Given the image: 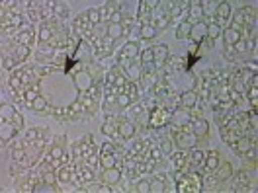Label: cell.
<instances>
[{"label":"cell","mask_w":258,"mask_h":193,"mask_svg":"<svg viewBox=\"0 0 258 193\" xmlns=\"http://www.w3.org/2000/svg\"><path fill=\"white\" fill-rule=\"evenodd\" d=\"M161 150L162 152H166V154H170L172 152V143H170V137H166V135H162L161 139Z\"/></svg>","instance_id":"681fc988"},{"label":"cell","mask_w":258,"mask_h":193,"mask_svg":"<svg viewBox=\"0 0 258 193\" xmlns=\"http://www.w3.org/2000/svg\"><path fill=\"white\" fill-rule=\"evenodd\" d=\"M235 55H237V53L233 51V45H225V57L227 59H229V61H233V59H235Z\"/></svg>","instance_id":"91938a15"},{"label":"cell","mask_w":258,"mask_h":193,"mask_svg":"<svg viewBox=\"0 0 258 193\" xmlns=\"http://www.w3.org/2000/svg\"><path fill=\"white\" fill-rule=\"evenodd\" d=\"M73 82H75V86H77V90H79L81 94H86V92L90 90V86L94 84V78L90 76L88 70H79V72L73 76Z\"/></svg>","instance_id":"8992f818"},{"label":"cell","mask_w":258,"mask_h":193,"mask_svg":"<svg viewBox=\"0 0 258 193\" xmlns=\"http://www.w3.org/2000/svg\"><path fill=\"white\" fill-rule=\"evenodd\" d=\"M213 16L217 18V20H215L217 24H221V22H227V20L231 18V6H229L227 2H223V4H219V6L215 8V12H213Z\"/></svg>","instance_id":"f1b7e54d"},{"label":"cell","mask_w":258,"mask_h":193,"mask_svg":"<svg viewBox=\"0 0 258 193\" xmlns=\"http://www.w3.org/2000/svg\"><path fill=\"white\" fill-rule=\"evenodd\" d=\"M223 41H225V45H235L239 39H241V32H237V30H233V28H229V30H223Z\"/></svg>","instance_id":"e575fe53"},{"label":"cell","mask_w":258,"mask_h":193,"mask_svg":"<svg viewBox=\"0 0 258 193\" xmlns=\"http://www.w3.org/2000/svg\"><path fill=\"white\" fill-rule=\"evenodd\" d=\"M139 43L137 41H127L123 47H121V51H119V55H117V63L119 64H125L129 63V61H135L137 57H139Z\"/></svg>","instance_id":"5b68a950"},{"label":"cell","mask_w":258,"mask_h":193,"mask_svg":"<svg viewBox=\"0 0 258 193\" xmlns=\"http://www.w3.org/2000/svg\"><path fill=\"white\" fill-rule=\"evenodd\" d=\"M77 174H79V179L84 181V183H90V181L96 179L94 168H90V166H86V164H79V166H77Z\"/></svg>","instance_id":"ac0fdd59"},{"label":"cell","mask_w":258,"mask_h":193,"mask_svg":"<svg viewBox=\"0 0 258 193\" xmlns=\"http://www.w3.org/2000/svg\"><path fill=\"white\" fill-rule=\"evenodd\" d=\"M69 16H71V10H69L67 2H63V0H55V6H53V18H57L59 22H64Z\"/></svg>","instance_id":"44dd1931"},{"label":"cell","mask_w":258,"mask_h":193,"mask_svg":"<svg viewBox=\"0 0 258 193\" xmlns=\"http://www.w3.org/2000/svg\"><path fill=\"white\" fill-rule=\"evenodd\" d=\"M28 20L35 24L41 20V8H39V2H30L28 4Z\"/></svg>","instance_id":"4dcf8cb0"},{"label":"cell","mask_w":258,"mask_h":193,"mask_svg":"<svg viewBox=\"0 0 258 193\" xmlns=\"http://www.w3.org/2000/svg\"><path fill=\"white\" fill-rule=\"evenodd\" d=\"M102 179L106 185H115L121 181V168L119 166H112V168H106L104 174H102Z\"/></svg>","instance_id":"4fadbf2b"},{"label":"cell","mask_w":258,"mask_h":193,"mask_svg":"<svg viewBox=\"0 0 258 193\" xmlns=\"http://www.w3.org/2000/svg\"><path fill=\"white\" fill-rule=\"evenodd\" d=\"M246 96H248V102H250V108L256 110L258 108V86H248V88H246Z\"/></svg>","instance_id":"7bdbcfd3"},{"label":"cell","mask_w":258,"mask_h":193,"mask_svg":"<svg viewBox=\"0 0 258 193\" xmlns=\"http://www.w3.org/2000/svg\"><path fill=\"white\" fill-rule=\"evenodd\" d=\"M204 160H206V152H204V150H198V148H194L192 152L188 154L186 166H188L190 170H196V172H200V170H204Z\"/></svg>","instance_id":"9c48e42d"},{"label":"cell","mask_w":258,"mask_h":193,"mask_svg":"<svg viewBox=\"0 0 258 193\" xmlns=\"http://www.w3.org/2000/svg\"><path fill=\"white\" fill-rule=\"evenodd\" d=\"M170 115H172L170 110H166L164 106H157V108L149 110V123L147 125H151V127L155 129H161L170 123Z\"/></svg>","instance_id":"7a4b0ae2"},{"label":"cell","mask_w":258,"mask_h":193,"mask_svg":"<svg viewBox=\"0 0 258 193\" xmlns=\"http://www.w3.org/2000/svg\"><path fill=\"white\" fill-rule=\"evenodd\" d=\"M123 92L127 94L131 102H135V100L139 98V88H137V82H129V80H127V84H125V88H123Z\"/></svg>","instance_id":"60d3db41"},{"label":"cell","mask_w":258,"mask_h":193,"mask_svg":"<svg viewBox=\"0 0 258 193\" xmlns=\"http://www.w3.org/2000/svg\"><path fill=\"white\" fill-rule=\"evenodd\" d=\"M137 16H139V20H143V24H145L147 20L151 18V10H149L145 4H143V0L139 2V10H137Z\"/></svg>","instance_id":"7dc6e473"},{"label":"cell","mask_w":258,"mask_h":193,"mask_svg":"<svg viewBox=\"0 0 258 193\" xmlns=\"http://www.w3.org/2000/svg\"><path fill=\"white\" fill-rule=\"evenodd\" d=\"M213 176L217 177L219 181H225V179L233 176V166L229 162H219V166L213 170Z\"/></svg>","instance_id":"ffe728a7"},{"label":"cell","mask_w":258,"mask_h":193,"mask_svg":"<svg viewBox=\"0 0 258 193\" xmlns=\"http://www.w3.org/2000/svg\"><path fill=\"white\" fill-rule=\"evenodd\" d=\"M33 193H51V191H59L57 187H55V183H43V181H39V183H35L33 185Z\"/></svg>","instance_id":"b9f144b4"},{"label":"cell","mask_w":258,"mask_h":193,"mask_svg":"<svg viewBox=\"0 0 258 193\" xmlns=\"http://www.w3.org/2000/svg\"><path fill=\"white\" fill-rule=\"evenodd\" d=\"M115 102H117V106H119V108H127V106H131V104H133L125 92L117 94V96H115Z\"/></svg>","instance_id":"f907efd6"},{"label":"cell","mask_w":258,"mask_h":193,"mask_svg":"<svg viewBox=\"0 0 258 193\" xmlns=\"http://www.w3.org/2000/svg\"><path fill=\"white\" fill-rule=\"evenodd\" d=\"M221 33H223L221 24H217V22H210V24H208V39L215 41V39L221 37Z\"/></svg>","instance_id":"d590c367"},{"label":"cell","mask_w":258,"mask_h":193,"mask_svg":"<svg viewBox=\"0 0 258 193\" xmlns=\"http://www.w3.org/2000/svg\"><path fill=\"white\" fill-rule=\"evenodd\" d=\"M233 177V191H248L250 187V174L246 170H239L235 172Z\"/></svg>","instance_id":"52a82bcc"},{"label":"cell","mask_w":258,"mask_h":193,"mask_svg":"<svg viewBox=\"0 0 258 193\" xmlns=\"http://www.w3.org/2000/svg\"><path fill=\"white\" fill-rule=\"evenodd\" d=\"M188 37L192 39L194 45L204 43V39H208V24H204V22L192 24V30H190V35H188Z\"/></svg>","instance_id":"ba28073f"},{"label":"cell","mask_w":258,"mask_h":193,"mask_svg":"<svg viewBox=\"0 0 258 193\" xmlns=\"http://www.w3.org/2000/svg\"><path fill=\"white\" fill-rule=\"evenodd\" d=\"M139 57H141V64L153 63V49H143V51H139Z\"/></svg>","instance_id":"f5cc1de1"},{"label":"cell","mask_w":258,"mask_h":193,"mask_svg":"<svg viewBox=\"0 0 258 193\" xmlns=\"http://www.w3.org/2000/svg\"><path fill=\"white\" fill-rule=\"evenodd\" d=\"M157 28L151 24V22H145V24H141V28H139V37L141 39H145V41H151V39H155L157 37Z\"/></svg>","instance_id":"4316f807"},{"label":"cell","mask_w":258,"mask_h":193,"mask_svg":"<svg viewBox=\"0 0 258 193\" xmlns=\"http://www.w3.org/2000/svg\"><path fill=\"white\" fill-rule=\"evenodd\" d=\"M49 135V131L45 129H30L26 133V141H39V139H45Z\"/></svg>","instance_id":"f35d334b"},{"label":"cell","mask_w":258,"mask_h":193,"mask_svg":"<svg viewBox=\"0 0 258 193\" xmlns=\"http://www.w3.org/2000/svg\"><path fill=\"white\" fill-rule=\"evenodd\" d=\"M233 51H235V53H246V51H248V41L241 37V39L233 45Z\"/></svg>","instance_id":"db71d44e"},{"label":"cell","mask_w":258,"mask_h":193,"mask_svg":"<svg viewBox=\"0 0 258 193\" xmlns=\"http://www.w3.org/2000/svg\"><path fill=\"white\" fill-rule=\"evenodd\" d=\"M149 156L153 158L155 162H161L162 160V150L161 148H155V146H151L149 148Z\"/></svg>","instance_id":"9f6ffc18"},{"label":"cell","mask_w":258,"mask_h":193,"mask_svg":"<svg viewBox=\"0 0 258 193\" xmlns=\"http://www.w3.org/2000/svg\"><path fill=\"white\" fill-rule=\"evenodd\" d=\"M18 129L12 127L10 123H0V143H10L16 139Z\"/></svg>","instance_id":"7402d4cb"},{"label":"cell","mask_w":258,"mask_h":193,"mask_svg":"<svg viewBox=\"0 0 258 193\" xmlns=\"http://www.w3.org/2000/svg\"><path fill=\"white\" fill-rule=\"evenodd\" d=\"M198 104V94L194 90H188L184 94H180L178 98V108H184V110H194Z\"/></svg>","instance_id":"5bb4252c"},{"label":"cell","mask_w":258,"mask_h":193,"mask_svg":"<svg viewBox=\"0 0 258 193\" xmlns=\"http://www.w3.org/2000/svg\"><path fill=\"white\" fill-rule=\"evenodd\" d=\"M102 133L106 137H117V121L115 119H106L102 125Z\"/></svg>","instance_id":"8d00e7d4"},{"label":"cell","mask_w":258,"mask_h":193,"mask_svg":"<svg viewBox=\"0 0 258 193\" xmlns=\"http://www.w3.org/2000/svg\"><path fill=\"white\" fill-rule=\"evenodd\" d=\"M71 156H73L75 160H82V156H84V146H82L81 141L73 145V154H71Z\"/></svg>","instance_id":"c3c4849f"},{"label":"cell","mask_w":258,"mask_h":193,"mask_svg":"<svg viewBox=\"0 0 258 193\" xmlns=\"http://www.w3.org/2000/svg\"><path fill=\"white\" fill-rule=\"evenodd\" d=\"M12 57H14V63L18 66V64L24 63L30 57V47H26V45H14L12 47Z\"/></svg>","instance_id":"83f0119b"},{"label":"cell","mask_w":258,"mask_h":193,"mask_svg":"<svg viewBox=\"0 0 258 193\" xmlns=\"http://www.w3.org/2000/svg\"><path fill=\"white\" fill-rule=\"evenodd\" d=\"M143 4H145L149 10H157V8H161V0H143Z\"/></svg>","instance_id":"6f0895ef"},{"label":"cell","mask_w":258,"mask_h":193,"mask_svg":"<svg viewBox=\"0 0 258 193\" xmlns=\"http://www.w3.org/2000/svg\"><path fill=\"white\" fill-rule=\"evenodd\" d=\"M123 74H125V78H129V82H139L143 78V66H141V63H131L129 61L125 64Z\"/></svg>","instance_id":"7c38bea8"},{"label":"cell","mask_w":258,"mask_h":193,"mask_svg":"<svg viewBox=\"0 0 258 193\" xmlns=\"http://www.w3.org/2000/svg\"><path fill=\"white\" fill-rule=\"evenodd\" d=\"M16 35H14V43L16 45H26V47H32L33 41H35V30H33V24L30 22V26L22 24L16 30Z\"/></svg>","instance_id":"3957f363"},{"label":"cell","mask_w":258,"mask_h":193,"mask_svg":"<svg viewBox=\"0 0 258 193\" xmlns=\"http://www.w3.org/2000/svg\"><path fill=\"white\" fill-rule=\"evenodd\" d=\"M168 57H170V51H168V45H164V43H161V45L153 47V64L157 66V70L164 66V63H166V59H168Z\"/></svg>","instance_id":"30bf717a"},{"label":"cell","mask_w":258,"mask_h":193,"mask_svg":"<svg viewBox=\"0 0 258 193\" xmlns=\"http://www.w3.org/2000/svg\"><path fill=\"white\" fill-rule=\"evenodd\" d=\"M231 146L235 148V152H239L241 156H244V154H246V152H248L252 146H256V145H254V143H252V141H250L246 135H242V137H239V139H237V141H235Z\"/></svg>","instance_id":"e0dca14e"},{"label":"cell","mask_w":258,"mask_h":193,"mask_svg":"<svg viewBox=\"0 0 258 193\" xmlns=\"http://www.w3.org/2000/svg\"><path fill=\"white\" fill-rule=\"evenodd\" d=\"M184 59H180V57H168L166 59V63H164V66L168 64V68H172V70H176V68H182L184 66Z\"/></svg>","instance_id":"f6af8a7d"},{"label":"cell","mask_w":258,"mask_h":193,"mask_svg":"<svg viewBox=\"0 0 258 193\" xmlns=\"http://www.w3.org/2000/svg\"><path fill=\"white\" fill-rule=\"evenodd\" d=\"M178 193H202V172H176V183H174Z\"/></svg>","instance_id":"6da1fadb"},{"label":"cell","mask_w":258,"mask_h":193,"mask_svg":"<svg viewBox=\"0 0 258 193\" xmlns=\"http://www.w3.org/2000/svg\"><path fill=\"white\" fill-rule=\"evenodd\" d=\"M219 152L217 150H210V152H206V160H204V168L208 170V172H213L217 166H219Z\"/></svg>","instance_id":"484cf974"},{"label":"cell","mask_w":258,"mask_h":193,"mask_svg":"<svg viewBox=\"0 0 258 193\" xmlns=\"http://www.w3.org/2000/svg\"><path fill=\"white\" fill-rule=\"evenodd\" d=\"M8 123H10L12 127H16L18 131H20V129L24 127V117H22V113L16 110V112H14V115L10 117V121H8Z\"/></svg>","instance_id":"ee69618b"},{"label":"cell","mask_w":258,"mask_h":193,"mask_svg":"<svg viewBox=\"0 0 258 193\" xmlns=\"http://www.w3.org/2000/svg\"><path fill=\"white\" fill-rule=\"evenodd\" d=\"M219 183L221 181L213 176V172H208V176H202V191H215Z\"/></svg>","instance_id":"cb8c5ba5"},{"label":"cell","mask_w":258,"mask_h":193,"mask_svg":"<svg viewBox=\"0 0 258 193\" xmlns=\"http://www.w3.org/2000/svg\"><path fill=\"white\" fill-rule=\"evenodd\" d=\"M30 108L37 113H51V106H49V102L41 96V94H37V96L30 102Z\"/></svg>","instance_id":"d6986e66"},{"label":"cell","mask_w":258,"mask_h":193,"mask_svg":"<svg viewBox=\"0 0 258 193\" xmlns=\"http://www.w3.org/2000/svg\"><path fill=\"white\" fill-rule=\"evenodd\" d=\"M170 139H174V143L180 150H188V148H194L196 143H198V139H196V135L190 133V131H182V129H176L174 133H172V137Z\"/></svg>","instance_id":"277c9868"},{"label":"cell","mask_w":258,"mask_h":193,"mask_svg":"<svg viewBox=\"0 0 258 193\" xmlns=\"http://www.w3.org/2000/svg\"><path fill=\"white\" fill-rule=\"evenodd\" d=\"M121 20H123V14L117 10L115 14H112V16H110V22H108V24H121Z\"/></svg>","instance_id":"680465c9"},{"label":"cell","mask_w":258,"mask_h":193,"mask_svg":"<svg viewBox=\"0 0 258 193\" xmlns=\"http://www.w3.org/2000/svg\"><path fill=\"white\" fill-rule=\"evenodd\" d=\"M117 137L123 139V141H129L135 137V125L131 121H117Z\"/></svg>","instance_id":"2e32d148"},{"label":"cell","mask_w":258,"mask_h":193,"mask_svg":"<svg viewBox=\"0 0 258 193\" xmlns=\"http://www.w3.org/2000/svg\"><path fill=\"white\" fill-rule=\"evenodd\" d=\"M117 10H119V2H117V0H108L104 6L98 8V12H100V22L108 24V22H110V16L115 14Z\"/></svg>","instance_id":"8fae6325"},{"label":"cell","mask_w":258,"mask_h":193,"mask_svg":"<svg viewBox=\"0 0 258 193\" xmlns=\"http://www.w3.org/2000/svg\"><path fill=\"white\" fill-rule=\"evenodd\" d=\"M14 112H16V108L12 104H0V123H8Z\"/></svg>","instance_id":"1f68e13d"},{"label":"cell","mask_w":258,"mask_h":193,"mask_svg":"<svg viewBox=\"0 0 258 193\" xmlns=\"http://www.w3.org/2000/svg\"><path fill=\"white\" fill-rule=\"evenodd\" d=\"M190 30H192V22H188V20H182V22L178 24L176 37H178V39H188V35H190Z\"/></svg>","instance_id":"74e56055"},{"label":"cell","mask_w":258,"mask_h":193,"mask_svg":"<svg viewBox=\"0 0 258 193\" xmlns=\"http://www.w3.org/2000/svg\"><path fill=\"white\" fill-rule=\"evenodd\" d=\"M117 102H115V94L112 92H106V98H104V110L106 112H112V108L115 106Z\"/></svg>","instance_id":"bcb514c9"},{"label":"cell","mask_w":258,"mask_h":193,"mask_svg":"<svg viewBox=\"0 0 258 193\" xmlns=\"http://www.w3.org/2000/svg\"><path fill=\"white\" fill-rule=\"evenodd\" d=\"M133 191L137 193H149V181L147 179H139L137 183H135V189Z\"/></svg>","instance_id":"11a10c76"},{"label":"cell","mask_w":258,"mask_h":193,"mask_svg":"<svg viewBox=\"0 0 258 193\" xmlns=\"http://www.w3.org/2000/svg\"><path fill=\"white\" fill-rule=\"evenodd\" d=\"M106 35L113 39V41H117L121 35H123V28H121V24H108L106 26Z\"/></svg>","instance_id":"836d02e7"},{"label":"cell","mask_w":258,"mask_h":193,"mask_svg":"<svg viewBox=\"0 0 258 193\" xmlns=\"http://www.w3.org/2000/svg\"><path fill=\"white\" fill-rule=\"evenodd\" d=\"M239 137H242L241 131H235V129H227V127H221V139L229 143V145H233Z\"/></svg>","instance_id":"f546056e"},{"label":"cell","mask_w":258,"mask_h":193,"mask_svg":"<svg viewBox=\"0 0 258 193\" xmlns=\"http://www.w3.org/2000/svg\"><path fill=\"white\" fill-rule=\"evenodd\" d=\"M186 160H188L186 150H180V148H178L176 152H172V168H174V172L184 170V168H186Z\"/></svg>","instance_id":"d4e9b609"},{"label":"cell","mask_w":258,"mask_h":193,"mask_svg":"<svg viewBox=\"0 0 258 193\" xmlns=\"http://www.w3.org/2000/svg\"><path fill=\"white\" fill-rule=\"evenodd\" d=\"M166 187H168V183H166V174H159L155 179L149 181V191H153V193L166 191Z\"/></svg>","instance_id":"603a6c76"},{"label":"cell","mask_w":258,"mask_h":193,"mask_svg":"<svg viewBox=\"0 0 258 193\" xmlns=\"http://www.w3.org/2000/svg\"><path fill=\"white\" fill-rule=\"evenodd\" d=\"M86 14H88V22H90L92 26L100 24V12H98V8H90V10H86Z\"/></svg>","instance_id":"816d5d0a"},{"label":"cell","mask_w":258,"mask_h":193,"mask_svg":"<svg viewBox=\"0 0 258 193\" xmlns=\"http://www.w3.org/2000/svg\"><path fill=\"white\" fill-rule=\"evenodd\" d=\"M188 16L192 18L194 22H202V18H204V8L200 6V2H190V6H188Z\"/></svg>","instance_id":"d6a6232c"},{"label":"cell","mask_w":258,"mask_h":193,"mask_svg":"<svg viewBox=\"0 0 258 193\" xmlns=\"http://www.w3.org/2000/svg\"><path fill=\"white\" fill-rule=\"evenodd\" d=\"M10 154H12V160L18 164H24L26 162V148L24 146H12L10 148Z\"/></svg>","instance_id":"ab89813d"},{"label":"cell","mask_w":258,"mask_h":193,"mask_svg":"<svg viewBox=\"0 0 258 193\" xmlns=\"http://www.w3.org/2000/svg\"><path fill=\"white\" fill-rule=\"evenodd\" d=\"M210 131V123L202 117H194L192 119V133L196 135V139H204Z\"/></svg>","instance_id":"9a60e30c"}]
</instances>
